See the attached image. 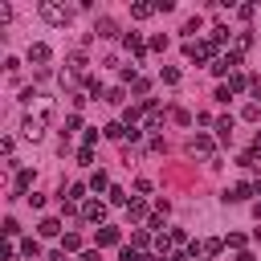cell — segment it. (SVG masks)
<instances>
[{"instance_id":"obj_1","label":"cell","mask_w":261,"mask_h":261,"mask_svg":"<svg viewBox=\"0 0 261 261\" xmlns=\"http://www.w3.org/2000/svg\"><path fill=\"white\" fill-rule=\"evenodd\" d=\"M41 16H45L49 24H69V16H73V12H69L65 4H53V0H45V4H41Z\"/></svg>"},{"instance_id":"obj_2","label":"cell","mask_w":261,"mask_h":261,"mask_svg":"<svg viewBox=\"0 0 261 261\" xmlns=\"http://www.w3.org/2000/svg\"><path fill=\"white\" fill-rule=\"evenodd\" d=\"M212 41H188L184 45V57H192V61H204V57H212Z\"/></svg>"},{"instance_id":"obj_3","label":"cell","mask_w":261,"mask_h":261,"mask_svg":"<svg viewBox=\"0 0 261 261\" xmlns=\"http://www.w3.org/2000/svg\"><path fill=\"white\" fill-rule=\"evenodd\" d=\"M241 65V53L232 49V53H220L216 61H212V73H228V69H237Z\"/></svg>"},{"instance_id":"obj_4","label":"cell","mask_w":261,"mask_h":261,"mask_svg":"<svg viewBox=\"0 0 261 261\" xmlns=\"http://www.w3.org/2000/svg\"><path fill=\"white\" fill-rule=\"evenodd\" d=\"M82 216H86L90 224H102V220H106V204H86V208H82Z\"/></svg>"},{"instance_id":"obj_5","label":"cell","mask_w":261,"mask_h":261,"mask_svg":"<svg viewBox=\"0 0 261 261\" xmlns=\"http://www.w3.org/2000/svg\"><path fill=\"white\" fill-rule=\"evenodd\" d=\"M49 57H53V53H49V45H29V61H33V65H45Z\"/></svg>"},{"instance_id":"obj_6","label":"cell","mask_w":261,"mask_h":261,"mask_svg":"<svg viewBox=\"0 0 261 261\" xmlns=\"http://www.w3.org/2000/svg\"><path fill=\"white\" fill-rule=\"evenodd\" d=\"M192 155H212V139L208 135H196L192 139Z\"/></svg>"},{"instance_id":"obj_7","label":"cell","mask_w":261,"mask_h":261,"mask_svg":"<svg viewBox=\"0 0 261 261\" xmlns=\"http://www.w3.org/2000/svg\"><path fill=\"white\" fill-rule=\"evenodd\" d=\"M232 126H237V122H232V114H228V118H216V135H220L224 143L232 139Z\"/></svg>"},{"instance_id":"obj_8","label":"cell","mask_w":261,"mask_h":261,"mask_svg":"<svg viewBox=\"0 0 261 261\" xmlns=\"http://www.w3.org/2000/svg\"><path fill=\"white\" fill-rule=\"evenodd\" d=\"M29 184H33V171H29V167H20V171H16V184H12V192L20 196V192H24Z\"/></svg>"},{"instance_id":"obj_9","label":"cell","mask_w":261,"mask_h":261,"mask_svg":"<svg viewBox=\"0 0 261 261\" xmlns=\"http://www.w3.org/2000/svg\"><path fill=\"white\" fill-rule=\"evenodd\" d=\"M126 220H147V204H143V200L126 204Z\"/></svg>"},{"instance_id":"obj_10","label":"cell","mask_w":261,"mask_h":261,"mask_svg":"<svg viewBox=\"0 0 261 261\" xmlns=\"http://www.w3.org/2000/svg\"><path fill=\"white\" fill-rule=\"evenodd\" d=\"M151 12H155V4H130V16H135V20H147Z\"/></svg>"},{"instance_id":"obj_11","label":"cell","mask_w":261,"mask_h":261,"mask_svg":"<svg viewBox=\"0 0 261 261\" xmlns=\"http://www.w3.org/2000/svg\"><path fill=\"white\" fill-rule=\"evenodd\" d=\"M20 253H24V257H33V261H37V257H41V245H37V241H33V237H29V241H20Z\"/></svg>"},{"instance_id":"obj_12","label":"cell","mask_w":261,"mask_h":261,"mask_svg":"<svg viewBox=\"0 0 261 261\" xmlns=\"http://www.w3.org/2000/svg\"><path fill=\"white\" fill-rule=\"evenodd\" d=\"M208 41H212V45H224V41H228V29H224V24H216V29L208 33Z\"/></svg>"},{"instance_id":"obj_13","label":"cell","mask_w":261,"mask_h":261,"mask_svg":"<svg viewBox=\"0 0 261 261\" xmlns=\"http://www.w3.org/2000/svg\"><path fill=\"white\" fill-rule=\"evenodd\" d=\"M122 45H126L130 53H143V37H139V33H126V41H122Z\"/></svg>"},{"instance_id":"obj_14","label":"cell","mask_w":261,"mask_h":261,"mask_svg":"<svg viewBox=\"0 0 261 261\" xmlns=\"http://www.w3.org/2000/svg\"><path fill=\"white\" fill-rule=\"evenodd\" d=\"M37 228H41V237H57V232H61V224H57V220H41Z\"/></svg>"},{"instance_id":"obj_15","label":"cell","mask_w":261,"mask_h":261,"mask_svg":"<svg viewBox=\"0 0 261 261\" xmlns=\"http://www.w3.org/2000/svg\"><path fill=\"white\" fill-rule=\"evenodd\" d=\"M98 245H118V228H102L98 232Z\"/></svg>"},{"instance_id":"obj_16","label":"cell","mask_w":261,"mask_h":261,"mask_svg":"<svg viewBox=\"0 0 261 261\" xmlns=\"http://www.w3.org/2000/svg\"><path fill=\"white\" fill-rule=\"evenodd\" d=\"M94 33H98V37H114V20H106V16H102V20H98V29H94Z\"/></svg>"},{"instance_id":"obj_17","label":"cell","mask_w":261,"mask_h":261,"mask_svg":"<svg viewBox=\"0 0 261 261\" xmlns=\"http://www.w3.org/2000/svg\"><path fill=\"white\" fill-rule=\"evenodd\" d=\"M69 73H86V57H82V53L69 57Z\"/></svg>"},{"instance_id":"obj_18","label":"cell","mask_w":261,"mask_h":261,"mask_svg":"<svg viewBox=\"0 0 261 261\" xmlns=\"http://www.w3.org/2000/svg\"><path fill=\"white\" fill-rule=\"evenodd\" d=\"M106 184H110V179H106V171H94V175H90V188H94V192H102Z\"/></svg>"},{"instance_id":"obj_19","label":"cell","mask_w":261,"mask_h":261,"mask_svg":"<svg viewBox=\"0 0 261 261\" xmlns=\"http://www.w3.org/2000/svg\"><path fill=\"white\" fill-rule=\"evenodd\" d=\"M77 245H82V237H77V232H65V237H61V249H69V253H73Z\"/></svg>"},{"instance_id":"obj_20","label":"cell","mask_w":261,"mask_h":261,"mask_svg":"<svg viewBox=\"0 0 261 261\" xmlns=\"http://www.w3.org/2000/svg\"><path fill=\"white\" fill-rule=\"evenodd\" d=\"M122 135H126L122 122H110V126H106V139H122Z\"/></svg>"},{"instance_id":"obj_21","label":"cell","mask_w":261,"mask_h":261,"mask_svg":"<svg viewBox=\"0 0 261 261\" xmlns=\"http://www.w3.org/2000/svg\"><path fill=\"white\" fill-rule=\"evenodd\" d=\"M224 245H232V249H245V237H241V232H228V237H224Z\"/></svg>"},{"instance_id":"obj_22","label":"cell","mask_w":261,"mask_h":261,"mask_svg":"<svg viewBox=\"0 0 261 261\" xmlns=\"http://www.w3.org/2000/svg\"><path fill=\"white\" fill-rule=\"evenodd\" d=\"M249 45H253V37H249V33H237V53H241V49H249Z\"/></svg>"},{"instance_id":"obj_23","label":"cell","mask_w":261,"mask_h":261,"mask_svg":"<svg viewBox=\"0 0 261 261\" xmlns=\"http://www.w3.org/2000/svg\"><path fill=\"white\" fill-rule=\"evenodd\" d=\"M163 82H167V86H175V82H179V69H171V65H167V69H163Z\"/></svg>"},{"instance_id":"obj_24","label":"cell","mask_w":261,"mask_h":261,"mask_svg":"<svg viewBox=\"0 0 261 261\" xmlns=\"http://www.w3.org/2000/svg\"><path fill=\"white\" fill-rule=\"evenodd\" d=\"M249 86V77H241V73H232V82H228V90H245Z\"/></svg>"},{"instance_id":"obj_25","label":"cell","mask_w":261,"mask_h":261,"mask_svg":"<svg viewBox=\"0 0 261 261\" xmlns=\"http://www.w3.org/2000/svg\"><path fill=\"white\" fill-rule=\"evenodd\" d=\"M110 204H126V192L122 188H110Z\"/></svg>"},{"instance_id":"obj_26","label":"cell","mask_w":261,"mask_h":261,"mask_svg":"<svg viewBox=\"0 0 261 261\" xmlns=\"http://www.w3.org/2000/svg\"><path fill=\"white\" fill-rule=\"evenodd\" d=\"M16 232H20V224H16L12 216H8V220H4V237H16Z\"/></svg>"},{"instance_id":"obj_27","label":"cell","mask_w":261,"mask_h":261,"mask_svg":"<svg viewBox=\"0 0 261 261\" xmlns=\"http://www.w3.org/2000/svg\"><path fill=\"white\" fill-rule=\"evenodd\" d=\"M163 261H188V253H163Z\"/></svg>"},{"instance_id":"obj_28","label":"cell","mask_w":261,"mask_h":261,"mask_svg":"<svg viewBox=\"0 0 261 261\" xmlns=\"http://www.w3.org/2000/svg\"><path fill=\"white\" fill-rule=\"evenodd\" d=\"M237 261H257V257L253 253H237Z\"/></svg>"},{"instance_id":"obj_29","label":"cell","mask_w":261,"mask_h":261,"mask_svg":"<svg viewBox=\"0 0 261 261\" xmlns=\"http://www.w3.org/2000/svg\"><path fill=\"white\" fill-rule=\"evenodd\" d=\"M82 261H102V257H98V253H86V257H82Z\"/></svg>"},{"instance_id":"obj_30","label":"cell","mask_w":261,"mask_h":261,"mask_svg":"<svg viewBox=\"0 0 261 261\" xmlns=\"http://www.w3.org/2000/svg\"><path fill=\"white\" fill-rule=\"evenodd\" d=\"M49 261H65V253H53V257H49Z\"/></svg>"}]
</instances>
